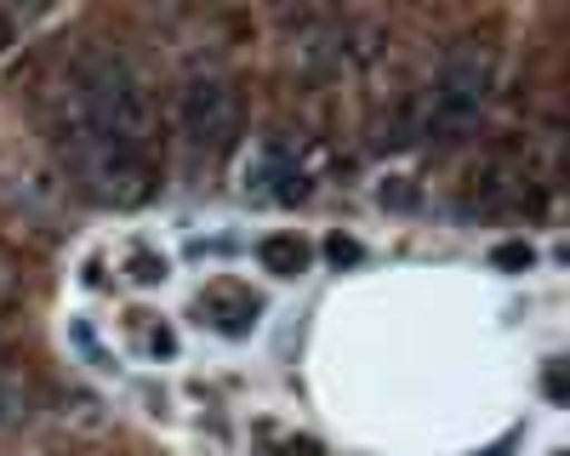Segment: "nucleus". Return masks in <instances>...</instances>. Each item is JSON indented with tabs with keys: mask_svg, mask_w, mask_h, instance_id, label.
Instances as JSON below:
<instances>
[{
	"mask_svg": "<svg viewBox=\"0 0 570 456\" xmlns=\"http://www.w3.org/2000/svg\"><path fill=\"white\" fill-rule=\"evenodd\" d=\"M292 69L325 80V75H343V18H297L292 23Z\"/></svg>",
	"mask_w": 570,
	"mask_h": 456,
	"instance_id": "nucleus-5",
	"label": "nucleus"
},
{
	"mask_svg": "<svg viewBox=\"0 0 570 456\" xmlns=\"http://www.w3.org/2000/svg\"><path fill=\"white\" fill-rule=\"evenodd\" d=\"M131 280H137V286H155V280H166V262H160V257H149V251L131 257Z\"/></svg>",
	"mask_w": 570,
	"mask_h": 456,
	"instance_id": "nucleus-9",
	"label": "nucleus"
},
{
	"mask_svg": "<svg viewBox=\"0 0 570 456\" xmlns=\"http://www.w3.org/2000/svg\"><path fill=\"white\" fill-rule=\"evenodd\" d=\"M497 98V52L485 40H451L434 80L422 86V120H428V143H462V137L485 120Z\"/></svg>",
	"mask_w": 570,
	"mask_h": 456,
	"instance_id": "nucleus-2",
	"label": "nucleus"
},
{
	"mask_svg": "<svg viewBox=\"0 0 570 456\" xmlns=\"http://www.w3.org/2000/svg\"><path fill=\"white\" fill-rule=\"evenodd\" d=\"M497 262H502V268H531L537 251H531L525 240H513V246H497Z\"/></svg>",
	"mask_w": 570,
	"mask_h": 456,
	"instance_id": "nucleus-10",
	"label": "nucleus"
},
{
	"mask_svg": "<svg viewBox=\"0 0 570 456\" xmlns=\"http://www.w3.org/2000/svg\"><path fill=\"white\" fill-rule=\"evenodd\" d=\"M257 262L274 274V280H297V274L308 268V246L297 235H268V240H257Z\"/></svg>",
	"mask_w": 570,
	"mask_h": 456,
	"instance_id": "nucleus-6",
	"label": "nucleus"
},
{
	"mask_svg": "<svg viewBox=\"0 0 570 456\" xmlns=\"http://www.w3.org/2000/svg\"><path fill=\"white\" fill-rule=\"evenodd\" d=\"M23 405H29V394H23L7 371H0V428H12V423L23 417Z\"/></svg>",
	"mask_w": 570,
	"mask_h": 456,
	"instance_id": "nucleus-8",
	"label": "nucleus"
},
{
	"mask_svg": "<svg viewBox=\"0 0 570 456\" xmlns=\"http://www.w3.org/2000/svg\"><path fill=\"white\" fill-rule=\"evenodd\" d=\"M69 91H75L80 115L91 120V131H98L109 149L149 160V143H155V103H149V86H142V75H137L120 52H86V58L75 63V75H69Z\"/></svg>",
	"mask_w": 570,
	"mask_h": 456,
	"instance_id": "nucleus-1",
	"label": "nucleus"
},
{
	"mask_svg": "<svg viewBox=\"0 0 570 456\" xmlns=\"http://www.w3.org/2000/svg\"><path fill=\"white\" fill-rule=\"evenodd\" d=\"M320 177V155L292 137H263L257 155L246 160V195L252 200H274V206H303L314 195Z\"/></svg>",
	"mask_w": 570,
	"mask_h": 456,
	"instance_id": "nucleus-4",
	"label": "nucleus"
},
{
	"mask_svg": "<svg viewBox=\"0 0 570 456\" xmlns=\"http://www.w3.org/2000/svg\"><path fill=\"white\" fill-rule=\"evenodd\" d=\"M0 371H7V348H0Z\"/></svg>",
	"mask_w": 570,
	"mask_h": 456,
	"instance_id": "nucleus-12",
	"label": "nucleus"
},
{
	"mask_svg": "<svg viewBox=\"0 0 570 456\" xmlns=\"http://www.w3.org/2000/svg\"><path fill=\"white\" fill-rule=\"evenodd\" d=\"M7 303H12V262L0 257V308H7Z\"/></svg>",
	"mask_w": 570,
	"mask_h": 456,
	"instance_id": "nucleus-11",
	"label": "nucleus"
},
{
	"mask_svg": "<svg viewBox=\"0 0 570 456\" xmlns=\"http://www.w3.org/2000/svg\"><path fill=\"white\" fill-rule=\"evenodd\" d=\"M234 131H240V86H234V75L217 69V63L188 69L183 86H177V137H183V149L200 155V160H217V155H228Z\"/></svg>",
	"mask_w": 570,
	"mask_h": 456,
	"instance_id": "nucleus-3",
	"label": "nucleus"
},
{
	"mask_svg": "<svg viewBox=\"0 0 570 456\" xmlns=\"http://www.w3.org/2000/svg\"><path fill=\"white\" fill-rule=\"evenodd\" d=\"M206 308L217 314V326H223L228 337H246V331L257 326V303H252V297H223V291H217Z\"/></svg>",
	"mask_w": 570,
	"mask_h": 456,
	"instance_id": "nucleus-7",
	"label": "nucleus"
}]
</instances>
